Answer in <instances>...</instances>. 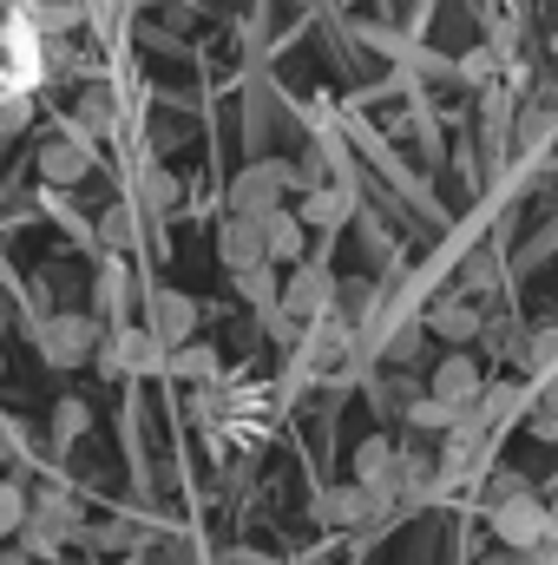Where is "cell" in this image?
Masks as SVG:
<instances>
[{
    "label": "cell",
    "mask_w": 558,
    "mask_h": 565,
    "mask_svg": "<svg viewBox=\"0 0 558 565\" xmlns=\"http://www.w3.org/2000/svg\"><path fill=\"white\" fill-rule=\"evenodd\" d=\"M33 342H40V362L46 369H79L99 355V316H79V309H60V316H40L33 322Z\"/></svg>",
    "instance_id": "1"
},
{
    "label": "cell",
    "mask_w": 558,
    "mask_h": 565,
    "mask_svg": "<svg viewBox=\"0 0 558 565\" xmlns=\"http://www.w3.org/2000/svg\"><path fill=\"white\" fill-rule=\"evenodd\" d=\"M289 191L302 198L296 164H289V158H257V164H244V171L230 178V211H244V217H270V211L289 204Z\"/></svg>",
    "instance_id": "2"
},
{
    "label": "cell",
    "mask_w": 558,
    "mask_h": 565,
    "mask_svg": "<svg viewBox=\"0 0 558 565\" xmlns=\"http://www.w3.org/2000/svg\"><path fill=\"white\" fill-rule=\"evenodd\" d=\"M335 302H342V282L329 264H289V277H282V309L289 316H302V322H322V316H335Z\"/></svg>",
    "instance_id": "3"
},
{
    "label": "cell",
    "mask_w": 558,
    "mask_h": 565,
    "mask_svg": "<svg viewBox=\"0 0 558 565\" xmlns=\"http://www.w3.org/2000/svg\"><path fill=\"white\" fill-rule=\"evenodd\" d=\"M486 520H493V540H500V546H513V553H526V546H539V540L552 533V507H546L539 493L500 500V507H486Z\"/></svg>",
    "instance_id": "4"
},
{
    "label": "cell",
    "mask_w": 558,
    "mask_h": 565,
    "mask_svg": "<svg viewBox=\"0 0 558 565\" xmlns=\"http://www.w3.org/2000/svg\"><path fill=\"white\" fill-rule=\"evenodd\" d=\"M427 395H440L447 408H480V395H486V369H480L466 349H447V355L433 362V375H427Z\"/></svg>",
    "instance_id": "5"
},
{
    "label": "cell",
    "mask_w": 558,
    "mask_h": 565,
    "mask_svg": "<svg viewBox=\"0 0 558 565\" xmlns=\"http://www.w3.org/2000/svg\"><path fill=\"white\" fill-rule=\"evenodd\" d=\"M480 329H486V309H480L466 289H453V296H433V302H427V335H440L447 349H466Z\"/></svg>",
    "instance_id": "6"
},
{
    "label": "cell",
    "mask_w": 558,
    "mask_h": 565,
    "mask_svg": "<svg viewBox=\"0 0 558 565\" xmlns=\"http://www.w3.org/2000/svg\"><path fill=\"white\" fill-rule=\"evenodd\" d=\"M217 257H224V270H230V277H237V270H250V264H270V231H264V217L230 211V217H224V231H217Z\"/></svg>",
    "instance_id": "7"
},
{
    "label": "cell",
    "mask_w": 558,
    "mask_h": 565,
    "mask_svg": "<svg viewBox=\"0 0 558 565\" xmlns=\"http://www.w3.org/2000/svg\"><path fill=\"white\" fill-rule=\"evenodd\" d=\"M309 231H342L348 217H355V184L335 171L329 184H315V191H302V211H296Z\"/></svg>",
    "instance_id": "8"
},
{
    "label": "cell",
    "mask_w": 558,
    "mask_h": 565,
    "mask_svg": "<svg viewBox=\"0 0 558 565\" xmlns=\"http://www.w3.org/2000/svg\"><path fill=\"white\" fill-rule=\"evenodd\" d=\"M158 342H171V349H184L191 335H197V296H184V289H151V322H144Z\"/></svg>",
    "instance_id": "9"
},
{
    "label": "cell",
    "mask_w": 558,
    "mask_h": 565,
    "mask_svg": "<svg viewBox=\"0 0 558 565\" xmlns=\"http://www.w3.org/2000/svg\"><path fill=\"white\" fill-rule=\"evenodd\" d=\"M86 171H93V139H86V132L66 126L60 139L40 145V178H46V184H79Z\"/></svg>",
    "instance_id": "10"
},
{
    "label": "cell",
    "mask_w": 558,
    "mask_h": 565,
    "mask_svg": "<svg viewBox=\"0 0 558 565\" xmlns=\"http://www.w3.org/2000/svg\"><path fill=\"white\" fill-rule=\"evenodd\" d=\"M315 520H322V526H368V520H382V513H375V493H368L362 480H348V487H329V493L315 500Z\"/></svg>",
    "instance_id": "11"
},
{
    "label": "cell",
    "mask_w": 558,
    "mask_h": 565,
    "mask_svg": "<svg viewBox=\"0 0 558 565\" xmlns=\"http://www.w3.org/2000/svg\"><path fill=\"white\" fill-rule=\"evenodd\" d=\"M119 355H126V375H158V369H171V342H158L151 329H119Z\"/></svg>",
    "instance_id": "12"
},
{
    "label": "cell",
    "mask_w": 558,
    "mask_h": 565,
    "mask_svg": "<svg viewBox=\"0 0 558 565\" xmlns=\"http://www.w3.org/2000/svg\"><path fill=\"white\" fill-rule=\"evenodd\" d=\"M526 408H533V388H526V382H486V395H480V415H486L493 434L506 422H519Z\"/></svg>",
    "instance_id": "13"
},
{
    "label": "cell",
    "mask_w": 558,
    "mask_h": 565,
    "mask_svg": "<svg viewBox=\"0 0 558 565\" xmlns=\"http://www.w3.org/2000/svg\"><path fill=\"white\" fill-rule=\"evenodd\" d=\"M264 231H270V264H302V250H309V224L302 217H289V211H270L264 217Z\"/></svg>",
    "instance_id": "14"
},
{
    "label": "cell",
    "mask_w": 558,
    "mask_h": 565,
    "mask_svg": "<svg viewBox=\"0 0 558 565\" xmlns=\"http://www.w3.org/2000/svg\"><path fill=\"white\" fill-rule=\"evenodd\" d=\"M20 540H26V553H33V559H60L73 533H66L53 513H40V507H33V513H26V526H20Z\"/></svg>",
    "instance_id": "15"
},
{
    "label": "cell",
    "mask_w": 558,
    "mask_h": 565,
    "mask_svg": "<svg viewBox=\"0 0 558 565\" xmlns=\"http://www.w3.org/2000/svg\"><path fill=\"white\" fill-rule=\"evenodd\" d=\"M500 282H506V264H500V250H473L466 264H460V289L480 302V296H500Z\"/></svg>",
    "instance_id": "16"
},
{
    "label": "cell",
    "mask_w": 558,
    "mask_h": 565,
    "mask_svg": "<svg viewBox=\"0 0 558 565\" xmlns=\"http://www.w3.org/2000/svg\"><path fill=\"white\" fill-rule=\"evenodd\" d=\"M237 296H244L250 309L282 302V264H250V270H237Z\"/></svg>",
    "instance_id": "17"
},
{
    "label": "cell",
    "mask_w": 558,
    "mask_h": 565,
    "mask_svg": "<svg viewBox=\"0 0 558 565\" xmlns=\"http://www.w3.org/2000/svg\"><path fill=\"white\" fill-rule=\"evenodd\" d=\"M73 132H86V139H106V132H112V93H106V86H86V93H79Z\"/></svg>",
    "instance_id": "18"
},
{
    "label": "cell",
    "mask_w": 558,
    "mask_h": 565,
    "mask_svg": "<svg viewBox=\"0 0 558 565\" xmlns=\"http://www.w3.org/2000/svg\"><path fill=\"white\" fill-rule=\"evenodd\" d=\"M171 375H178V382H197V388H211V382H217V349H204V342H184V349H171Z\"/></svg>",
    "instance_id": "19"
},
{
    "label": "cell",
    "mask_w": 558,
    "mask_h": 565,
    "mask_svg": "<svg viewBox=\"0 0 558 565\" xmlns=\"http://www.w3.org/2000/svg\"><path fill=\"white\" fill-rule=\"evenodd\" d=\"M526 427H533V440H558V375H546L539 388H533V408H526Z\"/></svg>",
    "instance_id": "20"
},
{
    "label": "cell",
    "mask_w": 558,
    "mask_h": 565,
    "mask_svg": "<svg viewBox=\"0 0 558 565\" xmlns=\"http://www.w3.org/2000/svg\"><path fill=\"white\" fill-rule=\"evenodd\" d=\"M144 211H151V217H164V211H178V204H184V184H178V178H171V171H164V164H151V171H144Z\"/></svg>",
    "instance_id": "21"
},
{
    "label": "cell",
    "mask_w": 558,
    "mask_h": 565,
    "mask_svg": "<svg viewBox=\"0 0 558 565\" xmlns=\"http://www.w3.org/2000/svg\"><path fill=\"white\" fill-rule=\"evenodd\" d=\"M453 415H460V408H447L440 395H415V402H408V427H420V434H447Z\"/></svg>",
    "instance_id": "22"
},
{
    "label": "cell",
    "mask_w": 558,
    "mask_h": 565,
    "mask_svg": "<svg viewBox=\"0 0 558 565\" xmlns=\"http://www.w3.org/2000/svg\"><path fill=\"white\" fill-rule=\"evenodd\" d=\"M40 73H46V79H66V73H79V46H73V33H46Z\"/></svg>",
    "instance_id": "23"
},
{
    "label": "cell",
    "mask_w": 558,
    "mask_h": 565,
    "mask_svg": "<svg viewBox=\"0 0 558 565\" xmlns=\"http://www.w3.org/2000/svg\"><path fill=\"white\" fill-rule=\"evenodd\" d=\"M26 513H33V500H26V487H13V480H0V540H13V533L26 526Z\"/></svg>",
    "instance_id": "24"
},
{
    "label": "cell",
    "mask_w": 558,
    "mask_h": 565,
    "mask_svg": "<svg viewBox=\"0 0 558 565\" xmlns=\"http://www.w3.org/2000/svg\"><path fill=\"white\" fill-rule=\"evenodd\" d=\"M86 427H93V415H86V402H73V395H66V402L53 408V440H60V447H73V440H79Z\"/></svg>",
    "instance_id": "25"
},
{
    "label": "cell",
    "mask_w": 558,
    "mask_h": 565,
    "mask_svg": "<svg viewBox=\"0 0 558 565\" xmlns=\"http://www.w3.org/2000/svg\"><path fill=\"white\" fill-rule=\"evenodd\" d=\"M519 139L526 145H552L558 139V106H526V113H519Z\"/></svg>",
    "instance_id": "26"
},
{
    "label": "cell",
    "mask_w": 558,
    "mask_h": 565,
    "mask_svg": "<svg viewBox=\"0 0 558 565\" xmlns=\"http://www.w3.org/2000/svg\"><path fill=\"white\" fill-rule=\"evenodd\" d=\"M99 237H106V250H126V244H132V204H112V211L99 217Z\"/></svg>",
    "instance_id": "27"
},
{
    "label": "cell",
    "mask_w": 558,
    "mask_h": 565,
    "mask_svg": "<svg viewBox=\"0 0 558 565\" xmlns=\"http://www.w3.org/2000/svg\"><path fill=\"white\" fill-rule=\"evenodd\" d=\"M519 493H533V480H526V473H513V467L486 473V507H500V500H519Z\"/></svg>",
    "instance_id": "28"
},
{
    "label": "cell",
    "mask_w": 558,
    "mask_h": 565,
    "mask_svg": "<svg viewBox=\"0 0 558 565\" xmlns=\"http://www.w3.org/2000/svg\"><path fill=\"white\" fill-rule=\"evenodd\" d=\"M26 126V86H0V139H13Z\"/></svg>",
    "instance_id": "29"
},
{
    "label": "cell",
    "mask_w": 558,
    "mask_h": 565,
    "mask_svg": "<svg viewBox=\"0 0 558 565\" xmlns=\"http://www.w3.org/2000/svg\"><path fill=\"white\" fill-rule=\"evenodd\" d=\"M119 296H126V264L112 257V264L99 270V309H119Z\"/></svg>",
    "instance_id": "30"
},
{
    "label": "cell",
    "mask_w": 558,
    "mask_h": 565,
    "mask_svg": "<svg viewBox=\"0 0 558 565\" xmlns=\"http://www.w3.org/2000/svg\"><path fill=\"white\" fill-rule=\"evenodd\" d=\"M296 178H302V191H315V184H329V158H322V151H309V158L296 164Z\"/></svg>",
    "instance_id": "31"
},
{
    "label": "cell",
    "mask_w": 558,
    "mask_h": 565,
    "mask_svg": "<svg viewBox=\"0 0 558 565\" xmlns=\"http://www.w3.org/2000/svg\"><path fill=\"white\" fill-rule=\"evenodd\" d=\"M388 355H395V362H415L420 355V329H395V335H388Z\"/></svg>",
    "instance_id": "32"
},
{
    "label": "cell",
    "mask_w": 558,
    "mask_h": 565,
    "mask_svg": "<svg viewBox=\"0 0 558 565\" xmlns=\"http://www.w3.org/2000/svg\"><path fill=\"white\" fill-rule=\"evenodd\" d=\"M519 559H526V565H558V540H539V546H526Z\"/></svg>",
    "instance_id": "33"
},
{
    "label": "cell",
    "mask_w": 558,
    "mask_h": 565,
    "mask_svg": "<svg viewBox=\"0 0 558 565\" xmlns=\"http://www.w3.org/2000/svg\"><path fill=\"white\" fill-rule=\"evenodd\" d=\"M480 565H526V559H519V553H513V546H500V553H493V559H480Z\"/></svg>",
    "instance_id": "34"
},
{
    "label": "cell",
    "mask_w": 558,
    "mask_h": 565,
    "mask_svg": "<svg viewBox=\"0 0 558 565\" xmlns=\"http://www.w3.org/2000/svg\"><path fill=\"white\" fill-rule=\"evenodd\" d=\"M0 565H33V553H26V546H13V553H0Z\"/></svg>",
    "instance_id": "35"
},
{
    "label": "cell",
    "mask_w": 558,
    "mask_h": 565,
    "mask_svg": "<svg viewBox=\"0 0 558 565\" xmlns=\"http://www.w3.org/2000/svg\"><path fill=\"white\" fill-rule=\"evenodd\" d=\"M546 106H558V73L546 79Z\"/></svg>",
    "instance_id": "36"
},
{
    "label": "cell",
    "mask_w": 558,
    "mask_h": 565,
    "mask_svg": "<svg viewBox=\"0 0 558 565\" xmlns=\"http://www.w3.org/2000/svg\"><path fill=\"white\" fill-rule=\"evenodd\" d=\"M7 454H13V440H7V422H0V460H7Z\"/></svg>",
    "instance_id": "37"
},
{
    "label": "cell",
    "mask_w": 558,
    "mask_h": 565,
    "mask_svg": "<svg viewBox=\"0 0 558 565\" xmlns=\"http://www.w3.org/2000/svg\"><path fill=\"white\" fill-rule=\"evenodd\" d=\"M546 540H558V507H552V533H546Z\"/></svg>",
    "instance_id": "38"
}]
</instances>
